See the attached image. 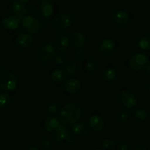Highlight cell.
I'll return each mask as SVG.
<instances>
[{
    "instance_id": "obj_22",
    "label": "cell",
    "mask_w": 150,
    "mask_h": 150,
    "mask_svg": "<svg viewBox=\"0 0 150 150\" xmlns=\"http://www.w3.org/2000/svg\"><path fill=\"white\" fill-rule=\"evenodd\" d=\"M51 78L55 83H62L65 79V74L61 69H56L51 73Z\"/></svg>"
},
{
    "instance_id": "obj_37",
    "label": "cell",
    "mask_w": 150,
    "mask_h": 150,
    "mask_svg": "<svg viewBox=\"0 0 150 150\" xmlns=\"http://www.w3.org/2000/svg\"><path fill=\"white\" fill-rule=\"evenodd\" d=\"M135 150H147V149L146 147H136Z\"/></svg>"
},
{
    "instance_id": "obj_16",
    "label": "cell",
    "mask_w": 150,
    "mask_h": 150,
    "mask_svg": "<svg viewBox=\"0 0 150 150\" xmlns=\"http://www.w3.org/2000/svg\"><path fill=\"white\" fill-rule=\"evenodd\" d=\"M99 51L103 54H110L115 49V43L111 39H105L100 43Z\"/></svg>"
},
{
    "instance_id": "obj_18",
    "label": "cell",
    "mask_w": 150,
    "mask_h": 150,
    "mask_svg": "<svg viewBox=\"0 0 150 150\" xmlns=\"http://www.w3.org/2000/svg\"><path fill=\"white\" fill-rule=\"evenodd\" d=\"M72 133L73 134L79 136H86L89 133V127L83 123H74V125L72 127Z\"/></svg>"
},
{
    "instance_id": "obj_38",
    "label": "cell",
    "mask_w": 150,
    "mask_h": 150,
    "mask_svg": "<svg viewBox=\"0 0 150 150\" xmlns=\"http://www.w3.org/2000/svg\"><path fill=\"white\" fill-rule=\"evenodd\" d=\"M19 1H21V2H23V3H25V2H28L29 0H19Z\"/></svg>"
},
{
    "instance_id": "obj_27",
    "label": "cell",
    "mask_w": 150,
    "mask_h": 150,
    "mask_svg": "<svg viewBox=\"0 0 150 150\" xmlns=\"http://www.w3.org/2000/svg\"><path fill=\"white\" fill-rule=\"evenodd\" d=\"M10 103V96L7 92H4L0 94V107L4 108Z\"/></svg>"
},
{
    "instance_id": "obj_23",
    "label": "cell",
    "mask_w": 150,
    "mask_h": 150,
    "mask_svg": "<svg viewBox=\"0 0 150 150\" xmlns=\"http://www.w3.org/2000/svg\"><path fill=\"white\" fill-rule=\"evenodd\" d=\"M117 71L116 70V69L111 67V68H108L106 70H105V72L103 74V79L105 81L110 82L114 81L117 78Z\"/></svg>"
},
{
    "instance_id": "obj_21",
    "label": "cell",
    "mask_w": 150,
    "mask_h": 150,
    "mask_svg": "<svg viewBox=\"0 0 150 150\" xmlns=\"http://www.w3.org/2000/svg\"><path fill=\"white\" fill-rule=\"evenodd\" d=\"M133 117L139 121H144L149 118V114L144 108H137L133 112Z\"/></svg>"
},
{
    "instance_id": "obj_13",
    "label": "cell",
    "mask_w": 150,
    "mask_h": 150,
    "mask_svg": "<svg viewBox=\"0 0 150 150\" xmlns=\"http://www.w3.org/2000/svg\"><path fill=\"white\" fill-rule=\"evenodd\" d=\"M33 42L32 37L26 33H21L16 38V44L21 48H26L31 46Z\"/></svg>"
},
{
    "instance_id": "obj_34",
    "label": "cell",
    "mask_w": 150,
    "mask_h": 150,
    "mask_svg": "<svg viewBox=\"0 0 150 150\" xmlns=\"http://www.w3.org/2000/svg\"><path fill=\"white\" fill-rule=\"evenodd\" d=\"M84 51H83V50L81 49V48H79V49H77L76 51V55L77 56V57H83V56H84Z\"/></svg>"
},
{
    "instance_id": "obj_39",
    "label": "cell",
    "mask_w": 150,
    "mask_h": 150,
    "mask_svg": "<svg viewBox=\"0 0 150 150\" xmlns=\"http://www.w3.org/2000/svg\"><path fill=\"white\" fill-rule=\"evenodd\" d=\"M147 89H148V91H149V92L150 93V83L149 85H148V87H147Z\"/></svg>"
},
{
    "instance_id": "obj_25",
    "label": "cell",
    "mask_w": 150,
    "mask_h": 150,
    "mask_svg": "<svg viewBox=\"0 0 150 150\" xmlns=\"http://www.w3.org/2000/svg\"><path fill=\"white\" fill-rule=\"evenodd\" d=\"M139 46L141 49L146 50L150 48V36L145 35V36L142 37L139 40Z\"/></svg>"
},
{
    "instance_id": "obj_11",
    "label": "cell",
    "mask_w": 150,
    "mask_h": 150,
    "mask_svg": "<svg viewBox=\"0 0 150 150\" xmlns=\"http://www.w3.org/2000/svg\"><path fill=\"white\" fill-rule=\"evenodd\" d=\"M113 20L117 24L125 26L128 23L129 21H130V17L125 11L122 10H118L114 12L113 14Z\"/></svg>"
},
{
    "instance_id": "obj_17",
    "label": "cell",
    "mask_w": 150,
    "mask_h": 150,
    "mask_svg": "<svg viewBox=\"0 0 150 150\" xmlns=\"http://www.w3.org/2000/svg\"><path fill=\"white\" fill-rule=\"evenodd\" d=\"M70 45V40L65 35H60L57 37L55 41L56 48L58 51H64L68 48Z\"/></svg>"
},
{
    "instance_id": "obj_12",
    "label": "cell",
    "mask_w": 150,
    "mask_h": 150,
    "mask_svg": "<svg viewBox=\"0 0 150 150\" xmlns=\"http://www.w3.org/2000/svg\"><path fill=\"white\" fill-rule=\"evenodd\" d=\"M89 126L93 131H100L104 127V120L100 116L93 115L89 119Z\"/></svg>"
},
{
    "instance_id": "obj_8",
    "label": "cell",
    "mask_w": 150,
    "mask_h": 150,
    "mask_svg": "<svg viewBox=\"0 0 150 150\" xmlns=\"http://www.w3.org/2000/svg\"><path fill=\"white\" fill-rule=\"evenodd\" d=\"M21 19V18L18 16L17 15L7 16L1 21V25L7 30H14L18 27Z\"/></svg>"
},
{
    "instance_id": "obj_1",
    "label": "cell",
    "mask_w": 150,
    "mask_h": 150,
    "mask_svg": "<svg viewBox=\"0 0 150 150\" xmlns=\"http://www.w3.org/2000/svg\"><path fill=\"white\" fill-rule=\"evenodd\" d=\"M82 109L81 106L76 103H68L63 106L59 113L60 121L64 125L74 124L81 118Z\"/></svg>"
},
{
    "instance_id": "obj_4",
    "label": "cell",
    "mask_w": 150,
    "mask_h": 150,
    "mask_svg": "<svg viewBox=\"0 0 150 150\" xmlns=\"http://www.w3.org/2000/svg\"><path fill=\"white\" fill-rule=\"evenodd\" d=\"M148 64H149V58L146 57V55L141 53L134 54L129 61V65L130 68L136 71L146 68Z\"/></svg>"
},
{
    "instance_id": "obj_7",
    "label": "cell",
    "mask_w": 150,
    "mask_h": 150,
    "mask_svg": "<svg viewBox=\"0 0 150 150\" xmlns=\"http://www.w3.org/2000/svg\"><path fill=\"white\" fill-rule=\"evenodd\" d=\"M72 24L73 18L71 16L67 14H62L57 16L54 22V26L59 30H65L70 28Z\"/></svg>"
},
{
    "instance_id": "obj_30",
    "label": "cell",
    "mask_w": 150,
    "mask_h": 150,
    "mask_svg": "<svg viewBox=\"0 0 150 150\" xmlns=\"http://www.w3.org/2000/svg\"><path fill=\"white\" fill-rule=\"evenodd\" d=\"M46 108L48 112L51 113V114H56V113L58 112L59 109L58 105L56 103H49L47 105Z\"/></svg>"
},
{
    "instance_id": "obj_35",
    "label": "cell",
    "mask_w": 150,
    "mask_h": 150,
    "mask_svg": "<svg viewBox=\"0 0 150 150\" xmlns=\"http://www.w3.org/2000/svg\"><path fill=\"white\" fill-rule=\"evenodd\" d=\"M146 73H147L148 76L150 77V64H148L147 66L146 67Z\"/></svg>"
},
{
    "instance_id": "obj_28",
    "label": "cell",
    "mask_w": 150,
    "mask_h": 150,
    "mask_svg": "<svg viewBox=\"0 0 150 150\" xmlns=\"http://www.w3.org/2000/svg\"><path fill=\"white\" fill-rule=\"evenodd\" d=\"M65 70L67 74L73 75L75 73H76V71L78 70V66L73 62H67V64H66Z\"/></svg>"
},
{
    "instance_id": "obj_5",
    "label": "cell",
    "mask_w": 150,
    "mask_h": 150,
    "mask_svg": "<svg viewBox=\"0 0 150 150\" xmlns=\"http://www.w3.org/2000/svg\"><path fill=\"white\" fill-rule=\"evenodd\" d=\"M57 133L55 136V142L57 143L67 142L69 144H73L75 142L73 136L69 133L68 127L67 125L59 124L57 129Z\"/></svg>"
},
{
    "instance_id": "obj_9",
    "label": "cell",
    "mask_w": 150,
    "mask_h": 150,
    "mask_svg": "<svg viewBox=\"0 0 150 150\" xmlns=\"http://www.w3.org/2000/svg\"><path fill=\"white\" fill-rule=\"evenodd\" d=\"M55 54V48L51 44H47L44 45L39 51V58L42 62H47L52 59Z\"/></svg>"
},
{
    "instance_id": "obj_26",
    "label": "cell",
    "mask_w": 150,
    "mask_h": 150,
    "mask_svg": "<svg viewBox=\"0 0 150 150\" xmlns=\"http://www.w3.org/2000/svg\"><path fill=\"white\" fill-rule=\"evenodd\" d=\"M100 146L104 149H112L117 146V143L113 139H105L102 141Z\"/></svg>"
},
{
    "instance_id": "obj_15",
    "label": "cell",
    "mask_w": 150,
    "mask_h": 150,
    "mask_svg": "<svg viewBox=\"0 0 150 150\" xmlns=\"http://www.w3.org/2000/svg\"><path fill=\"white\" fill-rule=\"evenodd\" d=\"M59 125V121L58 118L55 116H51L45 120L44 122V127L48 132H54L57 130Z\"/></svg>"
},
{
    "instance_id": "obj_31",
    "label": "cell",
    "mask_w": 150,
    "mask_h": 150,
    "mask_svg": "<svg viewBox=\"0 0 150 150\" xmlns=\"http://www.w3.org/2000/svg\"><path fill=\"white\" fill-rule=\"evenodd\" d=\"M54 59H55V62L57 64H62L65 62V56L62 54H55L54 56Z\"/></svg>"
},
{
    "instance_id": "obj_2",
    "label": "cell",
    "mask_w": 150,
    "mask_h": 150,
    "mask_svg": "<svg viewBox=\"0 0 150 150\" xmlns=\"http://www.w3.org/2000/svg\"><path fill=\"white\" fill-rule=\"evenodd\" d=\"M18 79L13 73L0 70V87L6 92L14 90L17 86Z\"/></svg>"
},
{
    "instance_id": "obj_3",
    "label": "cell",
    "mask_w": 150,
    "mask_h": 150,
    "mask_svg": "<svg viewBox=\"0 0 150 150\" xmlns=\"http://www.w3.org/2000/svg\"><path fill=\"white\" fill-rule=\"evenodd\" d=\"M23 29L28 33L37 34L40 30V23L36 17L33 16H26L21 21Z\"/></svg>"
},
{
    "instance_id": "obj_24",
    "label": "cell",
    "mask_w": 150,
    "mask_h": 150,
    "mask_svg": "<svg viewBox=\"0 0 150 150\" xmlns=\"http://www.w3.org/2000/svg\"><path fill=\"white\" fill-rule=\"evenodd\" d=\"M85 67H86V70L88 73L94 74L98 70V64L95 59H89L86 62Z\"/></svg>"
},
{
    "instance_id": "obj_36",
    "label": "cell",
    "mask_w": 150,
    "mask_h": 150,
    "mask_svg": "<svg viewBox=\"0 0 150 150\" xmlns=\"http://www.w3.org/2000/svg\"><path fill=\"white\" fill-rule=\"evenodd\" d=\"M28 150H38L39 149V148L37 147V146H29V147L27 148Z\"/></svg>"
},
{
    "instance_id": "obj_6",
    "label": "cell",
    "mask_w": 150,
    "mask_h": 150,
    "mask_svg": "<svg viewBox=\"0 0 150 150\" xmlns=\"http://www.w3.org/2000/svg\"><path fill=\"white\" fill-rule=\"evenodd\" d=\"M120 100L125 108L130 109L135 108L138 103L136 97L129 90H123L120 92Z\"/></svg>"
},
{
    "instance_id": "obj_33",
    "label": "cell",
    "mask_w": 150,
    "mask_h": 150,
    "mask_svg": "<svg viewBox=\"0 0 150 150\" xmlns=\"http://www.w3.org/2000/svg\"><path fill=\"white\" fill-rule=\"evenodd\" d=\"M118 149L120 150H128L129 149V144L125 141H122L120 142L118 145Z\"/></svg>"
},
{
    "instance_id": "obj_29",
    "label": "cell",
    "mask_w": 150,
    "mask_h": 150,
    "mask_svg": "<svg viewBox=\"0 0 150 150\" xmlns=\"http://www.w3.org/2000/svg\"><path fill=\"white\" fill-rule=\"evenodd\" d=\"M117 118H118L119 122H126L128 120L129 113L127 111H125V110H121L119 112Z\"/></svg>"
},
{
    "instance_id": "obj_10",
    "label": "cell",
    "mask_w": 150,
    "mask_h": 150,
    "mask_svg": "<svg viewBox=\"0 0 150 150\" xmlns=\"http://www.w3.org/2000/svg\"><path fill=\"white\" fill-rule=\"evenodd\" d=\"M64 88L70 94H76L81 89V82L76 78L70 77L65 81Z\"/></svg>"
},
{
    "instance_id": "obj_14",
    "label": "cell",
    "mask_w": 150,
    "mask_h": 150,
    "mask_svg": "<svg viewBox=\"0 0 150 150\" xmlns=\"http://www.w3.org/2000/svg\"><path fill=\"white\" fill-rule=\"evenodd\" d=\"M70 40H71L72 43L78 48L83 47L86 42V37L82 32L79 31H75L72 32L70 35Z\"/></svg>"
},
{
    "instance_id": "obj_32",
    "label": "cell",
    "mask_w": 150,
    "mask_h": 150,
    "mask_svg": "<svg viewBox=\"0 0 150 150\" xmlns=\"http://www.w3.org/2000/svg\"><path fill=\"white\" fill-rule=\"evenodd\" d=\"M40 145L42 149H43L44 150H48L51 146V142L50 139L45 138V139H42L41 140Z\"/></svg>"
},
{
    "instance_id": "obj_19",
    "label": "cell",
    "mask_w": 150,
    "mask_h": 150,
    "mask_svg": "<svg viewBox=\"0 0 150 150\" xmlns=\"http://www.w3.org/2000/svg\"><path fill=\"white\" fill-rule=\"evenodd\" d=\"M40 13L44 17H48L53 13V6L48 0H42L39 5Z\"/></svg>"
},
{
    "instance_id": "obj_20",
    "label": "cell",
    "mask_w": 150,
    "mask_h": 150,
    "mask_svg": "<svg viewBox=\"0 0 150 150\" xmlns=\"http://www.w3.org/2000/svg\"><path fill=\"white\" fill-rule=\"evenodd\" d=\"M11 8L13 13L16 15H17L18 16L21 18L26 13V6L23 4V2H21V1H14V2L12 4Z\"/></svg>"
}]
</instances>
